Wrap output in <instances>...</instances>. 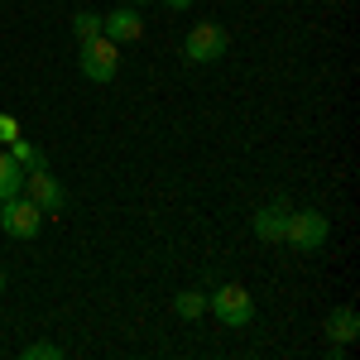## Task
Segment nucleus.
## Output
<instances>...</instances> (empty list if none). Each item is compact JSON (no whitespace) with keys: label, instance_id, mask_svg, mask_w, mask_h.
Here are the masks:
<instances>
[{"label":"nucleus","instance_id":"obj_14","mask_svg":"<svg viewBox=\"0 0 360 360\" xmlns=\"http://www.w3.org/2000/svg\"><path fill=\"white\" fill-rule=\"evenodd\" d=\"M25 360H63V346H58V341H29Z\"/></svg>","mask_w":360,"mask_h":360},{"label":"nucleus","instance_id":"obj_4","mask_svg":"<svg viewBox=\"0 0 360 360\" xmlns=\"http://www.w3.org/2000/svg\"><path fill=\"white\" fill-rule=\"evenodd\" d=\"M226 49H231V34H226L217 20L193 25L188 39H183V58H188V63H217V58H226Z\"/></svg>","mask_w":360,"mask_h":360},{"label":"nucleus","instance_id":"obj_12","mask_svg":"<svg viewBox=\"0 0 360 360\" xmlns=\"http://www.w3.org/2000/svg\"><path fill=\"white\" fill-rule=\"evenodd\" d=\"M72 34H77V44L96 39V34H101V15H96V10H77V15H72Z\"/></svg>","mask_w":360,"mask_h":360},{"label":"nucleus","instance_id":"obj_5","mask_svg":"<svg viewBox=\"0 0 360 360\" xmlns=\"http://www.w3.org/2000/svg\"><path fill=\"white\" fill-rule=\"evenodd\" d=\"M39 226H44V212H39L25 193H15V197L0 202V231H5V236H15V240H34Z\"/></svg>","mask_w":360,"mask_h":360},{"label":"nucleus","instance_id":"obj_9","mask_svg":"<svg viewBox=\"0 0 360 360\" xmlns=\"http://www.w3.org/2000/svg\"><path fill=\"white\" fill-rule=\"evenodd\" d=\"M356 332H360L356 307H332V312H327V341L346 346V341H356Z\"/></svg>","mask_w":360,"mask_h":360},{"label":"nucleus","instance_id":"obj_8","mask_svg":"<svg viewBox=\"0 0 360 360\" xmlns=\"http://www.w3.org/2000/svg\"><path fill=\"white\" fill-rule=\"evenodd\" d=\"M283 221H288V202L274 197L269 207L255 212V236H259L264 245H283Z\"/></svg>","mask_w":360,"mask_h":360},{"label":"nucleus","instance_id":"obj_18","mask_svg":"<svg viewBox=\"0 0 360 360\" xmlns=\"http://www.w3.org/2000/svg\"><path fill=\"white\" fill-rule=\"evenodd\" d=\"M0 293H5V269H0Z\"/></svg>","mask_w":360,"mask_h":360},{"label":"nucleus","instance_id":"obj_13","mask_svg":"<svg viewBox=\"0 0 360 360\" xmlns=\"http://www.w3.org/2000/svg\"><path fill=\"white\" fill-rule=\"evenodd\" d=\"M173 307H178V317H188V322H197V317L207 312V298H202L197 288H188V293H178V298H173Z\"/></svg>","mask_w":360,"mask_h":360},{"label":"nucleus","instance_id":"obj_10","mask_svg":"<svg viewBox=\"0 0 360 360\" xmlns=\"http://www.w3.org/2000/svg\"><path fill=\"white\" fill-rule=\"evenodd\" d=\"M15 193H25V168L15 164L10 154H0V202L15 197Z\"/></svg>","mask_w":360,"mask_h":360},{"label":"nucleus","instance_id":"obj_16","mask_svg":"<svg viewBox=\"0 0 360 360\" xmlns=\"http://www.w3.org/2000/svg\"><path fill=\"white\" fill-rule=\"evenodd\" d=\"M159 5H168L173 15H183V10H193V0H159Z\"/></svg>","mask_w":360,"mask_h":360},{"label":"nucleus","instance_id":"obj_2","mask_svg":"<svg viewBox=\"0 0 360 360\" xmlns=\"http://www.w3.org/2000/svg\"><path fill=\"white\" fill-rule=\"evenodd\" d=\"M77 63H82V77L86 82H115V72H120V44H111L106 34H96V39H86L82 53H77Z\"/></svg>","mask_w":360,"mask_h":360},{"label":"nucleus","instance_id":"obj_11","mask_svg":"<svg viewBox=\"0 0 360 360\" xmlns=\"http://www.w3.org/2000/svg\"><path fill=\"white\" fill-rule=\"evenodd\" d=\"M5 149H10V159L25 168V173H29V168H49V164H44V154H39V149H34V144H29L25 135H20V139H10Z\"/></svg>","mask_w":360,"mask_h":360},{"label":"nucleus","instance_id":"obj_1","mask_svg":"<svg viewBox=\"0 0 360 360\" xmlns=\"http://www.w3.org/2000/svg\"><path fill=\"white\" fill-rule=\"evenodd\" d=\"M327 236H332V221H327L317 207H303V212H293V207H288V221H283V245L312 255V250L327 245Z\"/></svg>","mask_w":360,"mask_h":360},{"label":"nucleus","instance_id":"obj_6","mask_svg":"<svg viewBox=\"0 0 360 360\" xmlns=\"http://www.w3.org/2000/svg\"><path fill=\"white\" fill-rule=\"evenodd\" d=\"M25 197L39 212H63V207H68V188L58 183L49 168H29L25 173Z\"/></svg>","mask_w":360,"mask_h":360},{"label":"nucleus","instance_id":"obj_17","mask_svg":"<svg viewBox=\"0 0 360 360\" xmlns=\"http://www.w3.org/2000/svg\"><path fill=\"white\" fill-rule=\"evenodd\" d=\"M125 5H135V10H139V5H149V0H125Z\"/></svg>","mask_w":360,"mask_h":360},{"label":"nucleus","instance_id":"obj_7","mask_svg":"<svg viewBox=\"0 0 360 360\" xmlns=\"http://www.w3.org/2000/svg\"><path fill=\"white\" fill-rule=\"evenodd\" d=\"M101 34L125 49V44H135L139 34H144V15H139L135 5H120V10H111V15H101Z\"/></svg>","mask_w":360,"mask_h":360},{"label":"nucleus","instance_id":"obj_15","mask_svg":"<svg viewBox=\"0 0 360 360\" xmlns=\"http://www.w3.org/2000/svg\"><path fill=\"white\" fill-rule=\"evenodd\" d=\"M20 135H25V130H20V120L0 111V144H10V139H20Z\"/></svg>","mask_w":360,"mask_h":360},{"label":"nucleus","instance_id":"obj_3","mask_svg":"<svg viewBox=\"0 0 360 360\" xmlns=\"http://www.w3.org/2000/svg\"><path fill=\"white\" fill-rule=\"evenodd\" d=\"M207 312H217V322H226V327H250L255 322V298H250V288H240V283H221L212 298H207Z\"/></svg>","mask_w":360,"mask_h":360}]
</instances>
